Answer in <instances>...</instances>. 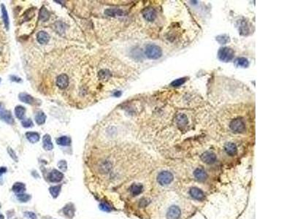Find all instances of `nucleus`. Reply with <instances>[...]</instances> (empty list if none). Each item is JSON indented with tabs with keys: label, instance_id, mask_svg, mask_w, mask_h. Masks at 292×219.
I'll return each mask as SVG.
<instances>
[{
	"label": "nucleus",
	"instance_id": "obj_1",
	"mask_svg": "<svg viewBox=\"0 0 292 219\" xmlns=\"http://www.w3.org/2000/svg\"><path fill=\"white\" fill-rule=\"evenodd\" d=\"M145 55L150 59H158L162 56V50L159 46L150 44L145 47Z\"/></svg>",
	"mask_w": 292,
	"mask_h": 219
},
{
	"label": "nucleus",
	"instance_id": "obj_2",
	"mask_svg": "<svg viewBox=\"0 0 292 219\" xmlns=\"http://www.w3.org/2000/svg\"><path fill=\"white\" fill-rule=\"evenodd\" d=\"M234 56V52L230 48H222L219 51V58L221 61L224 62H228L232 60Z\"/></svg>",
	"mask_w": 292,
	"mask_h": 219
},
{
	"label": "nucleus",
	"instance_id": "obj_3",
	"mask_svg": "<svg viewBox=\"0 0 292 219\" xmlns=\"http://www.w3.org/2000/svg\"><path fill=\"white\" fill-rule=\"evenodd\" d=\"M229 127L234 132L242 133L245 130V124L241 118H237V119L232 120Z\"/></svg>",
	"mask_w": 292,
	"mask_h": 219
},
{
	"label": "nucleus",
	"instance_id": "obj_4",
	"mask_svg": "<svg viewBox=\"0 0 292 219\" xmlns=\"http://www.w3.org/2000/svg\"><path fill=\"white\" fill-rule=\"evenodd\" d=\"M173 175L171 172H168V171H163V172H160L158 175L157 181L159 183L161 184L162 186H167L168 185L173 181Z\"/></svg>",
	"mask_w": 292,
	"mask_h": 219
},
{
	"label": "nucleus",
	"instance_id": "obj_5",
	"mask_svg": "<svg viewBox=\"0 0 292 219\" xmlns=\"http://www.w3.org/2000/svg\"><path fill=\"white\" fill-rule=\"evenodd\" d=\"M56 85L61 89H65L69 85V78L67 74H61L56 78Z\"/></svg>",
	"mask_w": 292,
	"mask_h": 219
},
{
	"label": "nucleus",
	"instance_id": "obj_6",
	"mask_svg": "<svg viewBox=\"0 0 292 219\" xmlns=\"http://www.w3.org/2000/svg\"><path fill=\"white\" fill-rule=\"evenodd\" d=\"M201 159L202 161L208 164H212L216 161L217 157L214 153L210 152V151H206L202 153L201 155Z\"/></svg>",
	"mask_w": 292,
	"mask_h": 219
},
{
	"label": "nucleus",
	"instance_id": "obj_7",
	"mask_svg": "<svg viewBox=\"0 0 292 219\" xmlns=\"http://www.w3.org/2000/svg\"><path fill=\"white\" fill-rule=\"evenodd\" d=\"M180 214L181 212L179 207L177 206H172L167 212V219H178L180 218Z\"/></svg>",
	"mask_w": 292,
	"mask_h": 219
},
{
	"label": "nucleus",
	"instance_id": "obj_8",
	"mask_svg": "<svg viewBox=\"0 0 292 219\" xmlns=\"http://www.w3.org/2000/svg\"><path fill=\"white\" fill-rule=\"evenodd\" d=\"M63 177H64L63 173L56 170H52L48 175L49 181L52 183H58V182L62 181Z\"/></svg>",
	"mask_w": 292,
	"mask_h": 219
},
{
	"label": "nucleus",
	"instance_id": "obj_9",
	"mask_svg": "<svg viewBox=\"0 0 292 219\" xmlns=\"http://www.w3.org/2000/svg\"><path fill=\"white\" fill-rule=\"evenodd\" d=\"M0 119L9 124H13L14 123V119L13 118L12 114L8 110H3L0 112Z\"/></svg>",
	"mask_w": 292,
	"mask_h": 219
},
{
	"label": "nucleus",
	"instance_id": "obj_10",
	"mask_svg": "<svg viewBox=\"0 0 292 219\" xmlns=\"http://www.w3.org/2000/svg\"><path fill=\"white\" fill-rule=\"evenodd\" d=\"M143 17L148 21H154L156 18V14L155 10L152 8H146L143 13Z\"/></svg>",
	"mask_w": 292,
	"mask_h": 219
},
{
	"label": "nucleus",
	"instance_id": "obj_11",
	"mask_svg": "<svg viewBox=\"0 0 292 219\" xmlns=\"http://www.w3.org/2000/svg\"><path fill=\"white\" fill-rule=\"evenodd\" d=\"M37 39H38V43L41 44V45H45L47 44L50 40V36L47 32H44V31H40L37 34Z\"/></svg>",
	"mask_w": 292,
	"mask_h": 219
},
{
	"label": "nucleus",
	"instance_id": "obj_12",
	"mask_svg": "<svg viewBox=\"0 0 292 219\" xmlns=\"http://www.w3.org/2000/svg\"><path fill=\"white\" fill-rule=\"evenodd\" d=\"M190 194L193 198L197 199V200H202V199H204V194L203 191L198 188H191L190 190Z\"/></svg>",
	"mask_w": 292,
	"mask_h": 219
},
{
	"label": "nucleus",
	"instance_id": "obj_13",
	"mask_svg": "<svg viewBox=\"0 0 292 219\" xmlns=\"http://www.w3.org/2000/svg\"><path fill=\"white\" fill-rule=\"evenodd\" d=\"M104 14L110 17H115V16H122L123 15L124 12L121 9L117 8H110V9H106L104 10Z\"/></svg>",
	"mask_w": 292,
	"mask_h": 219
},
{
	"label": "nucleus",
	"instance_id": "obj_14",
	"mask_svg": "<svg viewBox=\"0 0 292 219\" xmlns=\"http://www.w3.org/2000/svg\"><path fill=\"white\" fill-rule=\"evenodd\" d=\"M43 148L46 150H51L53 148V145L52 142L51 137L49 135H45L43 136Z\"/></svg>",
	"mask_w": 292,
	"mask_h": 219
},
{
	"label": "nucleus",
	"instance_id": "obj_15",
	"mask_svg": "<svg viewBox=\"0 0 292 219\" xmlns=\"http://www.w3.org/2000/svg\"><path fill=\"white\" fill-rule=\"evenodd\" d=\"M224 149H225L226 153H227L228 155H231V156H234L237 153V148L236 145L232 143V142L226 143L225 145V147H224Z\"/></svg>",
	"mask_w": 292,
	"mask_h": 219
},
{
	"label": "nucleus",
	"instance_id": "obj_16",
	"mask_svg": "<svg viewBox=\"0 0 292 219\" xmlns=\"http://www.w3.org/2000/svg\"><path fill=\"white\" fill-rule=\"evenodd\" d=\"M18 98L20 101H21V102L23 103H26V104H33L34 103V99L29 94L21 93L19 94Z\"/></svg>",
	"mask_w": 292,
	"mask_h": 219
},
{
	"label": "nucleus",
	"instance_id": "obj_17",
	"mask_svg": "<svg viewBox=\"0 0 292 219\" xmlns=\"http://www.w3.org/2000/svg\"><path fill=\"white\" fill-rule=\"evenodd\" d=\"M194 177H196V179L199 181H205V180L207 179V177H208V175H207L205 171H204V170H202V169L201 168L197 169V170L194 171Z\"/></svg>",
	"mask_w": 292,
	"mask_h": 219
},
{
	"label": "nucleus",
	"instance_id": "obj_18",
	"mask_svg": "<svg viewBox=\"0 0 292 219\" xmlns=\"http://www.w3.org/2000/svg\"><path fill=\"white\" fill-rule=\"evenodd\" d=\"M63 212L65 216L69 218H73L74 215H75V207L73 204H68L63 209Z\"/></svg>",
	"mask_w": 292,
	"mask_h": 219
},
{
	"label": "nucleus",
	"instance_id": "obj_19",
	"mask_svg": "<svg viewBox=\"0 0 292 219\" xmlns=\"http://www.w3.org/2000/svg\"><path fill=\"white\" fill-rule=\"evenodd\" d=\"M26 137L32 143H36L40 140V135L35 131H28L26 133Z\"/></svg>",
	"mask_w": 292,
	"mask_h": 219
},
{
	"label": "nucleus",
	"instance_id": "obj_20",
	"mask_svg": "<svg viewBox=\"0 0 292 219\" xmlns=\"http://www.w3.org/2000/svg\"><path fill=\"white\" fill-rule=\"evenodd\" d=\"M1 8H2V16H3L4 24H5V28H7V29H9L10 21H9V17H8V11L7 10H6L5 6L4 5V4H2Z\"/></svg>",
	"mask_w": 292,
	"mask_h": 219
},
{
	"label": "nucleus",
	"instance_id": "obj_21",
	"mask_svg": "<svg viewBox=\"0 0 292 219\" xmlns=\"http://www.w3.org/2000/svg\"><path fill=\"white\" fill-rule=\"evenodd\" d=\"M26 113V108L21 105H18L15 108V114L17 118L19 120H23Z\"/></svg>",
	"mask_w": 292,
	"mask_h": 219
},
{
	"label": "nucleus",
	"instance_id": "obj_22",
	"mask_svg": "<svg viewBox=\"0 0 292 219\" xmlns=\"http://www.w3.org/2000/svg\"><path fill=\"white\" fill-rule=\"evenodd\" d=\"M143 186L141 184H133L130 188V191L133 196H137L143 192Z\"/></svg>",
	"mask_w": 292,
	"mask_h": 219
},
{
	"label": "nucleus",
	"instance_id": "obj_23",
	"mask_svg": "<svg viewBox=\"0 0 292 219\" xmlns=\"http://www.w3.org/2000/svg\"><path fill=\"white\" fill-rule=\"evenodd\" d=\"M50 18V13L45 7H43L40 9V13H39V19L41 21H47Z\"/></svg>",
	"mask_w": 292,
	"mask_h": 219
},
{
	"label": "nucleus",
	"instance_id": "obj_24",
	"mask_svg": "<svg viewBox=\"0 0 292 219\" xmlns=\"http://www.w3.org/2000/svg\"><path fill=\"white\" fill-rule=\"evenodd\" d=\"M46 120V115L43 111H40L37 113L35 115V121L38 125H43L45 123Z\"/></svg>",
	"mask_w": 292,
	"mask_h": 219
},
{
	"label": "nucleus",
	"instance_id": "obj_25",
	"mask_svg": "<svg viewBox=\"0 0 292 219\" xmlns=\"http://www.w3.org/2000/svg\"><path fill=\"white\" fill-rule=\"evenodd\" d=\"M177 124L179 126L184 127L188 124V118L184 114H179L177 116Z\"/></svg>",
	"mask_w": 292,
	"mask_h": 219
},
{
	"label": "nucleus",
	"instance_id": "obj_26",
	"mask_svg": "<svg viewBox=\"0 0 292 219\" xmlns=\"http://www.w3.org/2000/svg\"><path fill=\"white\" fill-rule=\"evenodd\" d=\"M13 191L16 193H18V194H22L26 191L25 184L22 183H16L13 186Z\"/></svg>",
	"mask_w": 292,
	"mask_h": 219
},
{
	"label": "nucleus",
	"instance_id": "obj_27",
	"mask_svg": "<svg viewBox=\"0 0 292 219\" xmlns=\"http://www.w3.org/2000/svg\"><path fill=\"white\" fill-rule=\"evenodd\" d=\"M70 139L67 136H62L56 139V143L62 146H67L70 144Z\"/></svg>",
	"mask_w": 292,
	"mask_h": 219
},
{
	"label": "nucleus",
	"instance_id": "obj_28",
	"mask_svg": "<svg viewBox=\"0 0 292 219\" xmlns=\"http://www.w3.org/2000/svg\"><path fill=\"white\" fill-rule=\"evenodd\" d=\"M99 78L102 80H107L111 78V72L108 69H102L98 73Z\"/></svg>",
	"mask_w": 292,
	"mask_h": 219
},
{
	"label": "nucleus",
	"instance_id": "obj_29",
	"mask_svg": "<svg viewBox=\"0 0 292 219\" xmlns=\"http://www.w3.org/2000/svg\"><path fill=\"white\" fill-rule=\"evenodd\" d=\"M61 189H62V186L61 185L52 186V187L49 188L50 193H51L53 198H56V197L58 196V194H59L61 191Z\"/></svg>",
	"mask_w": 292,
	"mask_h": 219
},
{
	"label": "nucleus",
	"instance_id": "obj_30",
	"mask_svg": "<svg viewBox=\"0 0 292 219\" xmlns=\"http://www.w3.org/2000/svg\"><path fill=\"white\" fill-rule=\"evenodd\" d=\"M216 40L219 42L220 44H222V45H225L227 43L229 42V37L226 34H222V35H219L216 37Z\"/></svg>",
	"mask_w": 292,
	"mask_h": 219
},
{
	"label": "nucleus",
	"instance_id": "obj_31",
	"mask_svg": "<svg viewBox=\"0 0 292 219\" xmlns=\"http://www.w3.org/2000/svg\"><path fill=\"white\" fill-rule=\"evenodd\" d=\"M237 64L239 67H248L249 66V61L247 59L243 58V57H241V58H238L237 60Z\"/></svg>",
	"mask_w": 292,
	"mask_h": 219
},
{
	"label": "nucleus",
	"instance_id": "obj_32",
	"mask_svg": "<svg viewBox=\"0 0 292 219\" xmlns=\"http://www.w3.org/2000/svg\"><path fill=\"white\" fill-rule=\"evenodd\" d=\"M17 199L21 202H27L31 199V196L29 194H18L17 195Z\"/></svg>",
	"mask_w": 292,
	"mask_h": 219
},
{
	"label": "nucleus",
	"instance_id": "obj_33",
	"mask_svg": "<svg viewBox=\"0 0 292 219\" xmlns=\"http://www.w3.org/2000/svg\"><path fill=\"white\" fill-rule=\"evenodd\" d=\"M21 124L25 128H29L34 126L33 121L30 119V118H26V119H23L21 120Z\"/></svg>",
	"mask_w": 292,
	"mask_h": 219
},
{
	"label": "nucleus",
	"instance_id": "obj_34",
	"mask_svg": "<svg viewBox=\"0 0 292 219\" xmlns=\"http://www.w3.org/2000/svg\"><path fill=\"white\" fill-rule=\"evenodd\" d=\"M186 81V78H179V79H177V80H174L173 82L171 83V85H173V86H180V85L184 84Z\"/></svg>",
	"mask_w": 292,
	"mask_h": 219
},
{
	"label": "nucleus",
	"instance_id": "obj_35",
	"mask_svg": "<svg viewBox=\"0 0 292 219\" xmlns=\"http://www.w3.org/2000/svg\"><path fill=\"white\" fill-rule=\"evenodd\" d=\"M58 168L62 171V172H65L67 169V162L65 161L64 160H62V161H60L58 163Z\"/></svg>",
	"mask_w": 292,
	"mask_h": 219
},
{
	"label": "nucleus",
	"instance_id": "obj_36",
	"mask_svg": "<svg viewBox=\"0 0 292 219\" xmlns=\"http://www.w3.org/2000/svg\"><path fill=\"white\" fill-rule=\"evenodd\" d=\"M8 153H9L10 155V157H11L13 160H15L16 161H18V157H17L15 151L13 150L11 148H10V147L8 148Z\"/></svg>",
	"mask_w": 292,
	"mask_h": 219
},
{
	"label": "nucleus",
	"instance_id": "obj_37",
	"mask_svg": "<svg viewBox=\"0 0 292 219\" xmlns=\"http://www.w3.org/2000/svg\"><path fill=\"white\" fill-rule=\"evenodd\" d=\"M99 207H100V209H101L102 210H103V211H105V212H110L111 211V207L108 205V204H106V203L100 204Z\"/></svg>",
	"mask_w": 292,
	"mask_h": 219
},
{
	"label": "nucleus",
	"instance_id": "obj_38",
	"mask_svg": "<svg viewBox=\"0 0 292 219\" xmlns=\"http://www.w3.org/2000/svg\"><path fill=\"white\" fill-rule=\"evenodd\" d=\"M25 216L29 219H37V216L32 212H26Z\"/></svg>",
	"mask_w": 292,
	"mask_h": 219
},
{
	"label": "nucleus",
	"instance_id": "obj_39",
	"mask_svg": "<svg viewBox=\"0 0 292 219\" xmlns=\"http://www.w3.org/2000/svg\"><path fill=\"white\" fill-rule=\"evenodd\" d=\"M10 78H11L12 81H14V82H16V83H21V81H22V80H21L20 78H18V77L14 76V75H12L11 77H10Z\"/></svg>",
	"mask_w": 292,
	"mask_h": 219
},
{
	"label": "nucleus",
	"instance_id": "obj_40",
	"mask_svg": "<svg viewBox=\"0 0 292 219\" xmlns=\"http://www.w3.org/2000/svg\"><path fill=\"white\" fill-rule=\"evenodd\" d=\"M6 172H7V168L4 167V166H2V167H0V175L3 174V173H5Z\"/></svg>",
	"mask_w": 292,
	"mask_h": 219
},
{
	"label": "nucleus",
	"instance_id": "obj_41",
	"mask_svg": "<svg viewBox=\"0 0 292 219\" xmlns=\"http://www.w3.org/2000/svg\"><path fill=\"white\" fill-rule=\"evenodd\" d=\"M113 95H114L115 96H116V97H118V96H120L121 95V92L119 91H115L114 94H113Z\"/></svg>",
	"mask_w": 292,
	"mask_h": 219
},
{
	"label": "nucleus",
	"instance_id": "obj_42",
	"mask_svg": "<svg viewBox=\"0 0 292 219\" xmlns=\"http://www.w3.org/2000/svg\"><path fill=\"white\" fill-rule=\"evenodd\" d=\"M0 219H4V216L1 214H0Z\"/></svg>",
	"mask_w": 292,
	"mask_h": 219
},
{
	"label": "nucleus",
	"instance_id": "obj_43",
	"mask_svg": "<svg viewBox=\"0 0 292 219\" xmlns=\"http://www.w3.org/2000/svg\"><path fill=\"white\" fill-rule=\"evenodd\" d=\"M0 83H1V79H0Z\"/></svg>",
	"mask_w": 292,
	"mask_h": 219
},
{
	"label": "nucleus",
	"instance_id": "obj_44",
	"mask_svg": "<svg viewBox=\"0 0 292 219\" xmlns=\"http://www.w3.org/2000/svg\"><path fill=\"white\" fill-rule=\"evenodd\" d=\"M0 107H1V104H0Z\"/></svg>",
	"mask_w": 292,
	"mask_h": 219
},
{
	"label": "nucleus",
	"instance_id": "obj_45",
	"mask_svg": "<svg viewBox=\"0 0 292 219\" xmlns=\"http://www.w3.org/2000/svg\"><path fill=\"white\" fill-rule=\"evenodd\" d=\"M0 207H1V206H0Z\"/></svg>",
	"mask_w": 292,
	"mask_h": 219
}]
</instances>
